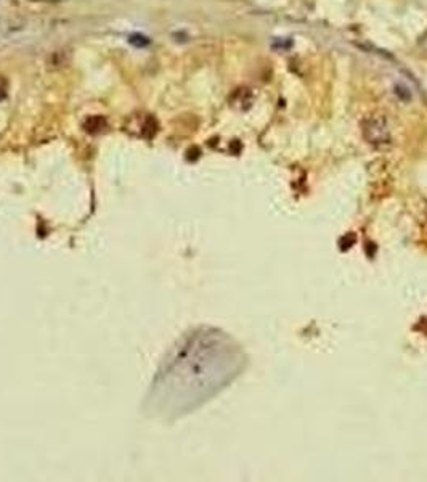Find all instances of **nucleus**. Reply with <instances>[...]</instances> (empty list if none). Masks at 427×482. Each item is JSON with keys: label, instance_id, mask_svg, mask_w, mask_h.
Masks as SVG:
<instances>
[{"label": "nucleus", "instance_id": "nucleus-1", "mask_svg": "<svg viewBox=\"0 0 427 482\" xmlns=\"http://www.w3.org/2000/svg\"><path fill=\"white\" fill-rule=\"evenodd\" d=\"M363 135L366 137V140H368L371 145H374V146L387 145L390 142V135H389L386 119L377 114L366 118L363 123Z\"/></svg>", "mask_w": 427, "mask_h": 482}, {"label": "nucleus", "instance_id": "nucleus-3", "mask_svg": "<svg viewBox=\"0 0 427 482\" xmlns=\"http://www.w3.org/2000/svg\"><path fill=\"white\" fill-rule=\"evenodd\" d=\"M129 42L135 47H146L150 44V39L145 37V35H142V34H133V35H130Z\"/></svg>", "mask_w": 427, "mask_h": 482}, {"label": "nucleus", "instance_id": "nucleus-2", "mask_svg": "<svg viewBox=\"0 0 427 482\" xmlns=\"http://www.w3.org/2000/svg\"><path fill=\"white\" fill-rule=\"evenodd\" d=\"M105 126H106V123H105V119H103L101 116H93V118H90L87 123H85V129H87L89 132H98Z\"/></svg>", "mask_w": 427, "mask_h": 482}]
</instances>
